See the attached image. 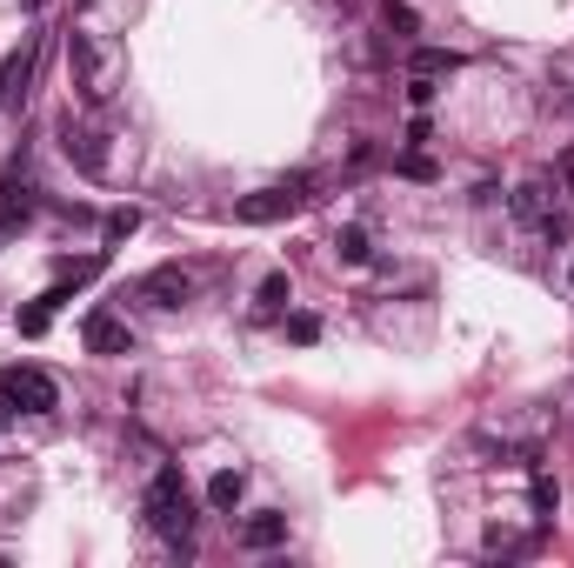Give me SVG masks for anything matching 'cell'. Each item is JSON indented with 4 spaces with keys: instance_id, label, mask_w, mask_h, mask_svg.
I'll list each match as a JSON object with an SVG mask.
<instances>
[{
    "instance_id": "6da1fadb",
    "label": "cell",
    "mask_w": 574,
    "mask_h": 568,
    "mask_svg": "<svg viewBox=\"0 0 574 568\" xmlns=\"http://www.w3.org/2000/svg\"><path fill=\"white\" fill-rule=\"evenodd\" d=\"M140 522L154 528V535H168L181 555H188V528H194V509H188V481H181V468H154V481H147V495H140Z\"/></svg>"
},
{
    "instance_id": "7a4b0ae2",
    "label": "cell",
    "mask_w": 574,
    "mask_h": 568,
    "mask_svg": "<svg viewBox=\"0 0 574 568\" xmlns=\"http://www.w3.org/2000/svg\"><path fill=\"white\" fill-rule=\"evenodd\" d=\"M314 175H288V181H274V188H261V194H248L234 208V221H248V227H268V221H288V214H301L307 201H314Z\"/></svg>"
},
{
    "instance_id": "3957f363",
    "label": "cell",
    "mask_w": 574,
    "mask_h": 568,
    "mask_svg": "<svg viewBox=\"0 0 574 568\" xmlns=\"http://www.w3.org/2000/svg\"><path fill=\"white\" fill-rule=\"evenodd\" d=\"M0 401L21 409V415H54L60 409V388H54L47 368H8V375H0Z\"/></svg>"
},
{
    "instance_id": "277c9868",
    "label": "cell",
    "mask_w": 574,
    "mask_h": 568,
    "mask_svg": "<svg viewBox=\"0 0 574 568\" xmlns=\"http://www.w3.org/2000/svg\"><path fill=\"white\" fill-rule=\"evenodd\" d=\"M67 74H74L80 101H108V60H101V47H94L88 34L67 41Z\"/></svg>"
},
{
    "instance_id": "5b68a950",
    "label": "cell",
    "mask_w": 574,
    "mask_h": 568,
    "mask_svg": "<svg viewBox=\"0 0 574 568\" xmlns=\"http://www.w3.org/2000/svg\"><path fill=\"white\" fill-rule=\"evenodd\" d=\"M515 214H521L534 234H548V241H567V221L554 214V194H548V181H541V175L515 188Z\"/></svg>"
},
{
    "instance_id": "8992f818",
    "label": "cell",
    "mask_w": 574,
    "mask_h": 568,
    "mask_svg": "<svg viewBox=\"0 0 574 568\" xmlns=\"http://www.w3.org/2000/svg\"><path fill=\"white\" fill-rule=\"evenodd\" d=\"M134 294H140L147 308H188V301H194V275L175 268V261H168V268H147Z\"/></svg>"
},
{
    "instance_id": "52a82bcc",
    "label": "cell",
    "mask_w": 574,
    "mask_h": 568,
    "mask_svg": "<svg viewBox=\"0 0 574 568\" xmlns=\"http://www.w3.org/2000/svg\"><path fill=\"white\" fill-rule=\"evenodd\" d=\"M80 342H88V355H127L134 348V328H127L114 308H94L88 321H80Z\"/></svg>"
},
{
    "instance_id": "ba28073f",
    "label": "cell",
    "mask_w": 574,
    "mask_h": 568,
    "mask_svg": "<svg viewBox=\"0 0 574 568\" xmlns=\"http://www.w3.org/2000/svg\"><path fill=\"white\" fill-rule=\"evenodd\" d=\"M60 147H67V160H80V175H101L108 168V154H101V134L94 127H60Z\"/></svg>"
},
{
    "instance_id": "9c48e42d",
    "label": "cell",
    "mask_w": 574,
    "mask_h": 568,
    "mask_svg": "<svg viewBox=\"0 0 574 568\" xmlns=\"http://www.w3.org/2000/svg\"><path fill=\"white\" fill-rule=\"evenodd\" d=\"M288 542V515H248V522H240V548H281Z\"/></svg>"
},
{
    "instance_id": "30bf717a",
    "label": "cell",
    "mask_w": 574,
    "mask_h": 568,
    "mask_svg": "<svg viewBox=\"0 0 574 568\" xmlns=\"http://www.w3.org/2000/svg\"><path fill=\"white\" fill-rule=\"evenodd\" d=\"M240 495H248V475H240V468H221V475L207 481V509H214V515H234Z\"/></svg>"
},
{
    "instance_id": "8fae6325",
    "label": "cell",
    "mask_w": 574,
    "mask_h": 568,
    "mask_svg": "<svg viewBox=\"0 0 574 568\" xmlns=\"http://www.w3.org/2000/svg\"><path fill=\"white\" fill-rule=\"evenodd\" d=\"M27 74H34V41H27V47H14L8 60H0V108H8V101L21 94V80H27Z\"/></svg>"
},
{
    "instance_id": "7c38bea8",
    "label": "cell",
    "mask_w": 574,
    "mask_h": 568,
    "mask_svg": "<svg viewBox=\"0 0 574 568\" xmlns=\"http://www.w3.org/2000/svg\"><path fill=\"white\" fill-rule=\"evenodd\" d=\"M407 74H421V80L461 74V54H448V47H415V60H407Z\"/></svg>"
},
{
    "instance_id": "4fadbf2b",
    "label": "cell",
    "mask_w": 574,
    "mask_h": 568,
    "mask_svg": "<svg viewBox=\"0 0 574 568\" xmlns=\"http://www.w3.org/2000/svg\"><path fill=\"white\" fill-rule=\"evenodd\" d=\"M335 255H341V261H348V268H361V261H368V255H374V248H368V227H361V221H348V227H341V234H335Z\"/></svg>"
},
{
    "instance_id": "5bb4252c",
    "label": "cell",
    "mask_w": 574,
    "mask_h": 568,
    "mask_svg": "<svg viewBox=\"0 0 574 568\" xmlns=\"http://www.w3.org/2000/svg\"><path fill=\"white\" fill-rule=\"evenodd\" d=\"M255 301H261V314H281V308H288V301H294V288H288V275H268V281H261V294H255Z\"/></svg>"
},
{
    "instance_id": "9a60e30c",
    "label": "cell",
    "mask_w": 574,
    "mask_h": 568,
    "mask_svg": "<svg viewBox=\"0 0 574 568\" xmlns=\"http://www.w3.org/2000/svg\"><path fill=\"white\" fill-rule=\"evenodd\" d=\"M554 502H561V489L548 475H534V522H554Z\"/></svg>"
},
{
    "instance_id": "2e32d148",
    "label": "cell",
    "mask_w": 574,
    "mask_h": 568,
    "mask_svg": "<svg viewBox=\"0 0 574 568\" xmlns=\"http://www.w3.org/2000/svg\"><path fill=\"white\" fill-rule=\"evenodd\" d=\"M127 234H140V214L134 208H114L108 214V241H127Z\"/></svg>"
},
{
    "instance_id": "e0dca14e",
    "label": "cell",
    "mask_w": 574,
    "mask_h": 568,
    "mask_svg": "<svg viewBox=\"0 0 574 568\" xmlns=\"http://www.w3.org/2000/svg\"><path fill=\"white\" fill-rule=\"evenodd\" d=\"M47 321H54V314H47L41 301H34V308H21V335H27V342H34V335H47Z\"/></svg>"
},
{
    "instance_id": "ac0fdd59",
    "label": "cell",
    "mask_w": 574,
    "mask_h": 568,
    "mask_svg": "<svg viewBox=\"0 0 574 568\" xmlns=\"http://www.w3.org/2000/svg\"><path fill=\"white\" fill-rule=\"evenodd\" d=\"M288 335H294V342H314V335H320V321H314V314H294V321H288Z\"/></svg>"
},
{
    "instance_id": "d6986e66",
    "label": "cell",
    "mask_w": 574,
    "mask_h": 568,
    "mask_svg": "<svg viewBox=\"0 0 574 568\" xmlns=\"http://www.w3.org/2000/svg\"><path fill=\"white\" fill-rule=\"evenodd\" d=\"M401 175H415V181H428V175H435V160H428V154H407V160H401Z\"/></svg>"
},
{
    "instance_id": "ffe728a7",
    "label": "cell",
    "mask_w": 574,
    "mask_h": 568,
    "mask_svg": "<svg viewBox=\"0 0 574 568\" xmlns=\"http://www.w3.org/2000/svg\"><path fill=\"white\" fill-rule=\"evenodd\" d=\"M8 422H14V409H8V401H0V428H8Z\"/></svg>"
},
{
    "instance_id": "44dd1931",
    "label": "cell",
    "mask_w": 574,
    "mask_h": 568,
    "mask_svg": "<svg viewBox=\"0 0 574 568\" xmlns=\"http://www.w3.org/2000/svg\"><path fill=\"white\" fill-rule=\"evenodd\" d=\"M567 188H574V160H567Z\"/></svg>"
},
{
    "instance_id": "7402d4cb",
    "label": "cell",
    "mask_w": 574,
    "mask_h": 568,
    "mask_svg": "<svg viewBox=\"0 0 574 568\" xmlns=\"http://www.w3.org/2000/svg\"><path fill=\"white\" fill-rule=\"evenodd\" d=\"M567 281H574V261H567Z\"/></svg>"
}]
</instances>
